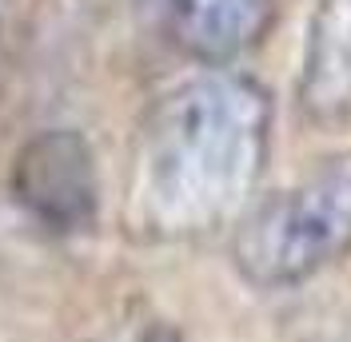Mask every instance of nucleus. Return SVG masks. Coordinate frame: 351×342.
<instances>
[{
	"instance_id": "nucleus-6",
	"label": "nucleus",
	"mask_w": 351,
	"mask_h": 342,
	"mask_svg": "<svg viewBox=\"0 0 351 342\" xmlns=\"http://www.w3.org/2000/svg\"><path fill=\"white\" fill-rule=\"evenodd\" d=\"M140 342H184V334L172 330V326H164V322H156V326H148V330L140 334Z\"/></svg>"
},
{
	"instance_id": "nucleus-3",
	"label": "nucleus",
	"mask_w": 351,
	"mask_h": 342,
	"mask_svg": "<svg viewBox=\"0 0 351 342\" xmlns=\"http://www.w3.org/2000/svg\"><path fill=\"white\" fill-rule=\"evenodd\" d=\"M16 203L48 231H84L96 219V159L80 131L52 128L32 135L12 163Z\"/></svg>"
},
{
	"instance_id": "nucleus-7",
	"label": "nucleus",
	"mask_w": 351,
	"mask_h": 342,
	"mask_svg": "<svg viewBox=\"0 0 351 342\" xmlns=\"http://www.w3.org/2000/svg\"><path fill=\"white\" fill-rule=\"evenodd\" d=\"M311 342H351V334H319V339H311Z\"/></svg>"
},
{
	"instance_id": "nucleus-1",
	"label": "nucleus",
	"mask_w": 351,
	"mask_h": 342,
	"mask_svg": "<svg viewBox=\"0 0 351 342\" xmlns=\"http://www.w3.org/2000/svg\"><path fill=\"white\" fill-rule=\"evenodd\" d=\"M271 148V96L260 80L208 68L172 84L132 148L128 219L160 243L232 227L256 199Z\"/></svg>"
},
{
	"instance_id": "nucleus-2",
	"label": "nucleus",
	"mask_w": 351,
	"mask_h": 342,
	"mask_svg": "<svg viewBox=\"0 0 351 342\" xmlns=\"http://www.w3.org/2000/svg\"><path fill=\"white\" fill-rule=\"evenodd\" d=\"M351 251V151L311 159L304 175L256 195L232 223V263L256 291H291Z\"/></svg>"
},
{
	"instance_id": "nucleus-4",
	"label": "nucleus",
	"mask_w": 351,
	"mask_h": 342,
	"mask_svg": "<svg viewBox=\"0 0 351 342\" xmlns=\"http://www.w3.org/2000/svg\"><path fill=\"white\" fill-rule=\"evenodd\" d=\"M160 36L208 68L240 60L271 28V0H136Z\"/></svg>"
},
{
	"instance_id": "nucleus-8",
	"label": "nucleus",
	"mask_w": 351,
	"mask_h": 342,
	"mask_svg": "<svg viewBox=\"0 0 351 342\" xmlns=\"http://www.w3.org/2000/svg\"><path fill=\"white\" fill-rule=\"evenodd\" d=\"M8 8H12V0H0V28H4V16H8Z\"/></svg>"
},
{
	"instance_id": "nucleus-5",
	"label": "nucleus",
	"mask_w": 351,
	"mask_h": 342,
	"mask_svg": "<svg viewBox=\"0 0 351 342\" xmlns=\"http://www.w3.org/2000/svg\"><path fill=\"white\" fill-rule=\"evenodd\" d=\"M300 107L315 124L351 120V0H315L307 16Z\"/></svg>"
}]
</instances>
